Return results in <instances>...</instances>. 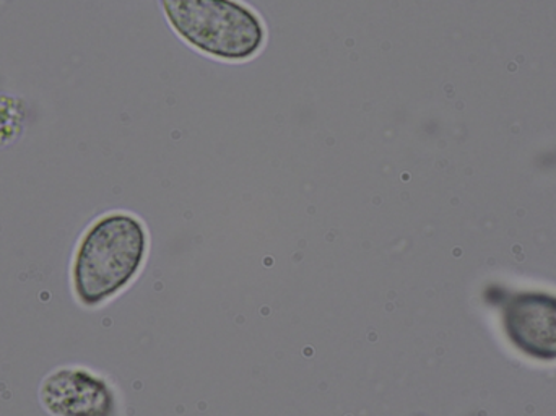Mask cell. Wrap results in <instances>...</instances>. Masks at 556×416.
Segmentation results:
<instances>
[{
	"mask_svg": "<svg viewBox=\"0 0 556 416\" xmlns=\"http://www.w3.org/2000/svg\"><path fill=\"white\" fill-rule=\"evenodd\" d=\"M147 232L136 216L110 213L90 226L72 264V287L84 306H98L119 293L139 272Z\"/></svg>",
	"mask_w": 556,
	"mask_h": 416,
	"instance_id": "obj_1",
	"label": "cell"
},
{
	"mask_svg": "<svg viewBox=\"0 0 556 416\" xmlns=\"http://www.w3.org/2000/svg\"><path fill=\"white\" fill-rule=\"evenodd\" d=\"M172 28L211 58L243 62L266 42L263 20L240 0H160Z\"/></svg>",
	"mask_w": 556,
	"mask_h": 416,
	"instance_id": "obj_2",
	"label": "cell"
},
{
	"mask_svg": "<svg viewBox=\"0 0 556 416\" xmlns=\"http://www.w3.org/2000/svg\"><path fill=\"white\" fill-rule=\"evenodd\" d=\"M509 342L531 358L556 360V297L544 291L513 294L503 307Z\"/></svg>",
	"mask_w": 556,
	"mask_h": 416,
	"instance_id": "obj_3",
	"label": "cell"
},
{
	"mask_svg": "<svg viewBox=\"0 0 556 416\" xmlns=\"http://www.w3.org/2000/svg\"><path fill=\"white\" fill-rule=\"evenodd\" d=\"M42 407L54 416H113L110 386L84 368H59L39 389Z\"/></svg>",
	"mask_w": 556,
	"mask_h": 416,
	"instance_id": "obj_4",
	"label": "cell"
}]
</instances>
